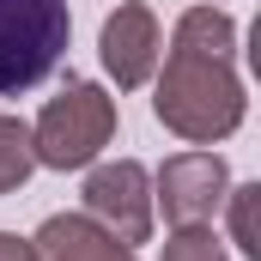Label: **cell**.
<instances>
[{
	"mask_svg": "<svg viewBox=\"0 0 261 261\" xmlns=\"http://www.w3.org/2000/svg\"><path fill=\"white\" fill-rule=\"evenodd\" d=\"M225 49H231V18L225 12H189L176 31V55L158 85V116L189 140H213L231 134L243 116V97L225 73Z\"/></svg>",
	"mask_w": 261,
	"mask_h": 261,
	"instance_id": "obj_1",
	"label": "cell"
},
{
	"mask_svg": "<svg viewBox=\"0 0 261 261\" xmlns=\"http://www.w3.org/2000/svg\"><path fill=\"white\" fill-rule=\"evenodd\" d=\"M67 0H0V97L43 85L67 55Z\"/></svg>",
	"mask_w": 261,
	"mask_h": 261,
	"instance_id": "obj_2",
	"label": "cell"
},
{
	"mask_svg": "<svg viewBox=\"0 0 261 261\" xmlns=\"http://www.w3.org/2000/svg\"><path fill=\"white\" fill-rule=\"evenodd\" d=\"M110 128H116L110 97L97 85H73V91H61L43 110V122H37V158L55 164V170H73V164H85L110 140Z\"/></svg>",
	"mask_w": 261,
	"mask_h": 261,
	"instance_id": "obj_3",
	"label": "cell"
},
{
	"mask_svg": "<svg viewBox=\"0 0 261 261\" xmlns=\"http://www.w3.org/2000/svg\"><path fill=\"white\" fill-rule=\"evenodd\" d=\"M85 200H91V213H103V219L116 225L122 243H140L146 225H152V206H146V170H140V164H110V170H97V176L85 182Z\"/></svg>",
	"mask_w": 261,
	"mask_h": 261,
	"instance_id": "obj_4",
	"label": "cell"
},
{
	"mask_svg": "<svg viewBox=\"0 0 261 261\" xmlns=\"http://www.w3.org/2000/svg\"><path fill=\"white\" fill-rule=\"evenodd\" d=\"M219 189H225V164H219V158H206V152L176 158V164L164 170V213H170L176 225H200V219L213 213Z\"/></svg>",
	"mask_w": 261,
	"mask_h": 261,
	"instance_id": "obj_5",
	"label": "cell"
},
{
	"mask_svg": "<svg viewBox=\"0 0 261 261\" xmlns=\"http://www.w3.org/2000/svg\"><path fill=\"white\" fill-rule=\"evenodd\" d=\"M152 49H158V37H152V18L140 6H122L103 24V61L116 73V85H140L146 67H152Z\"/></svg>",
	"mask_w": 261,
	"mask_h": 261,
	"instance_id": "obj_6",
	"label": "cell"
},
{
	"mask_svg": "<svg viewBox=\"0 0 261 261\" xmlns=\"http://www.w3.org/2000/svg\"><path fill=\"white\" fill-rule=\"evenodd\" d=\"M37 261H134V249L85 219H49L37 237Z\"/></svg>",
	"mask_w": 261,
	"mask_h": 261,
	"instance_id": "obj_7",
	"label": "cell"
},
{
	"mask_svg": "<svg viewBox=\"0 0 261 261\" xmlns=\"http://www.w3.org/2000/svg\"><path fill=\"white\" fill-rule=\"evenodd\" d=\"M31 158H37L31 152V134L18 128V122H0V195L31 176Z\"/></svg>",
	"mask_w": 261,
	"mask_h": 261,
	"instance_id": "obj_8",
	"label": "cell"
},
{
	"mask_svg": "<svg viewBox=\"0 0 261 261\" xmlns=\"http://www.w3.org/2000/svg\"><path fill=\"white\" fill-rule=\"evenodd\" d=\"M164 261H225V255H219V243H213L206 231H182V237L164 249Z\"/></svg>",
	"mask_w": 261,
	"mask_h": 261,
	"instance_id": "obj_9",
	"label": "cell"
},
{
	"mask_svg": "<svg viewBox=\"0 0 261 261\" xmlns=\"http://www.w3.org/2000/svg\"><path fill=\"white\" fill-rule=\"evenodd\" d=\"M255 195L261 189H237V237H243L249 255H261V243H255Z\"/></svg>",
	"mask_w": 261,
	"mask_h": 261,
	"instance_id": "obj_10",
	"label": "cell"
},
{
	"mask_svg": "<svg viewBox=\"0 0 261 261\" xmlns=\"http://www.w3.org/2000/svg\"><path fill=\"white\" fill-rule=\"evenodd\" d=\"M0 261H37V255H31L18 237H0Z\"/></svg>",
	"mask_w": 261,
	"mask_h": 261,
	"instance_id": "obj_11",
	"label": "cell"
}]
</instances>
